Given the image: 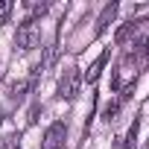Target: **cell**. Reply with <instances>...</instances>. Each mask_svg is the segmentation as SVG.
I'll return each instance as SVG.
<instances>
[{
    "label": "cell",
    "instance_id": "obj_1",
    "mask_svg": "<svg viewBox=\"0 0 149 149\" xmlns=\"http://www.w3.org/2000/svg\"><path fill=\"white\" fill-rule=\"evenodd\" d=\"M79 85H82L79 67H64V73L58 76V97H61V100H76Z\"/></svg>",
    "mask_w": 149,
    "mask_h": 149
},
{
    "label": "cell",
    "instance_id": "obj_2",
    "mask_svg": "<svg viewBox=\"0 0 149 149\" xmlns=\"http://www.w3.org/2000/svg\"><path fill=\"white\" fill-rule=\"evenodd\" d=\"M15 44H18V50H32V47H38V26H35L32 18H26V21L18 24Z\"/></svg>",
    "mask_w": 149,
    "mask_h": 149
},
{
    "label": "cell",
    "instance_id": "obj_3",
    "mask_svg": "<svg viewBox=\"0 0 149 149\" xmlns=\"http://www.w3.org/2000/svg\"><path fill=\"white\" fill-rule=\"evenodd\" d=\"M64 134H67V126H64V123H53V126L44 132L41 149H64Z\"/></svg>",
    "mask_w": 149,
    "mask_h": 149
},
{
    "label": "cell",
    "instance_id": "obj_4",
    "mask_svg": "<svg viewBox=\"0 0 149 149\" xmlns=\"http://www.w3.org/2000/svg\"><path fill=\"white\" fill-rule=\"evenodd\" d=\"M117 12H120L117 3H105V6H102V12H100V18H97V35H102V32L108 29V24L117 18Z\"/></svg>",
    "mask_w": 149,
    "mask_h": 149
},
{
    "label": "cell",
    "instance_id": "obj_5",
    "mask_svg": "<svg viewBox=\"0 0 149 149\" xmlns=\"http://www.w3.org/2000/svg\"><path fill=\"white\" fill-rule=\"evenodd\" d=\"M108 56H111L108 50H105V53H100V58H97V61H94V64L88 67V73H85V79H88V82H97V79H100V73H102V67H105Z\"/></svg>",
    "mask_w": 149,
    "mask_h": 149
},
{
    "label": "cell",
    "instance_id": "obj_6",
    "mask_svg": "<svg viewBox=\"0 0 149 149\" xmlns=\"http://www.w3.org/2000/svg\"><path fill=\"white\" fill-rule=\"evenodd\" d=\"M134 29H137V21H129V24H123V26H120V29L114 32V41H117V44L123 47V44H126V41H129V38L134 35Z\"/></svg>",
    "mask_w": 149,
    "mask_h": 149
},
{
    "label": "cell",
    "instance_id": "obj_7",
    "mask_svg": "<svg viewBox=\"0 0 149 149\" xmlns=\"http://www.w3.org/2000/svg\"><path fill=\"white\" fill-rule=\"evenodd\" d=\"M117 114H120V102H108L105 111H102V120H105V123H114Z\"/></svg>",
    "mask_w": 149,
    "mask_h": 149
},
{
    "label": "cell",
    "instance_id": "obj_8",
    "mask_svg": "<svg viewBox=\"0 0 149 149\" xmlns=\"http://www.w3.org/2000/svg\"><path fill=\"white\" fill-rule=\"evenodd\" d=\"M24 6L32 12V21H35V18H41V15H47V3H32V0H26Z\"/></svg>",
    "mask_w": 149,
    "mask_h": 149
},
{
    "label": "cell",
    "instance_id": "obj_9",
    "mask_svg": "<svg viewBox=\"0 0 149 149\" xmlns=\"http://www.w3.org/2000/svg\"><path fill=\"white\" fill-rule=\"evenodd\" d=\"M12 0H0V26H3L6 21H9V15H12Z\"/></svg>",
    "mask_w": 149,
    "mask_h": 149
},
{
    "label": "cell",
    "instance_id": "obj_10",
    "mask_svg": "<svg viewBox=\"0 0 149 149\" xmlns=\"http://www.w3.org/2000/svg\"><path fill=\"white\" fill-rule=\"evenodd\" d=\"M26 88H29V82H18V85H12V88H9V94H12V100H24V94H26Z\"/></svg>",
    "mask_w": 149,
    "mask_h": 149
},
{
    "label": "cell",
    "instance_id": "obj_11",
    "mask_svg": "<svg viewBox=\"0 0 149 149\" xmlns=\"http://www.w3.org/2000/svg\"><path fill=\"white\" fill-rule=\"evenodd\" d=\"M134 53H137V56H143V58L149 56V35L137 38V44H134Z\"/></svg>",
    "mask_w": 149,
    "mask_h": 149
},
{
    "label": "cell",
    "instance_id": "obj_12",
    "mask_svg": "<svg viewBox=\"0 0 149 149\" xmlns=\"http://www.w3.org/2000/svg\"><path fill=\"white\" fill-rule=\"evenodd\" d=\"M134 137H137V120L132 123V129H129V137H126V149H132L134 146Z\"/></svg>",
    "mask_w": 149,
    "mask_h": 149
},
{
    "label": "cell",
    "instance_id": "obj_13",
    "mask_svg": "<svg viewBox=\"0 0 149 149\" xmlns=\"http://www.w3.org/2000/svg\"><path fill=\"white\" fill-rule=\"evenodd\" d=\"M38 111H41L38 105H32V108H29V123H35V120H38Z\"/></svg>",
    "mask_w": 149,
    "mask_h": 149
},
{
    "label": "cell",
    "instance_id": "obj_14",
    "mask_svg": "<svg viewBox=\"0 0 149 149\" xmlns=\"http://www.w3.org/2000/svg\"><path fill=\"white\" fill-rule=\"evenodd\" d=\"M0 123H3V111H0Z\"/></svg>",
    "mask_w": 149,
    "mask_h": 149
}]
</instances>
